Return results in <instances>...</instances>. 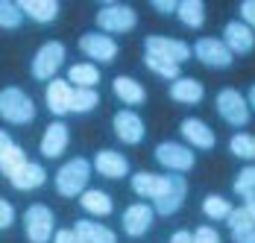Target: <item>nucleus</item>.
Wrapping results in <instances>:
<instances>
[{"mask_svg": "<svg viewBox=\"0 0 255 243\" xmlns=\"http://www.w3.org/2000/svg\"><path fill=\"white\" fill-rule=\"evenodd\" d=\"M247 106H250V109H255V85L250 88V94H247Z\"/></svg>", "mask_w": 255, "mask_h": 243, "instance_id": "45", "label": "nucleus"}, {"mask_svg": "<svg viewBox=\"0 0 255 243\" xmlns=\"http://www.w3.org/2000/svg\"><path fill=\"white\" fill-rule=\"evenodd\" d=\"M0 118L6 123L24 126V123L35 121V106L26 97V91H21L18 85H9L0 91Z\"/></svg>", "mask_w": 255, "mask_h": 243, "instance_id": "1", "label": "nucleus"}, {"mask_svg": "<svg viewBox=\"0 0 255 243\" xmlns=\"http://www.w3.org/2000/svg\"><path fill=\"white\" fill-rule=\"evenodd\" d=\"M24 21V12L18 9V3L0 0V29H18Z\"/></svg>", "mask_w": 255, "mask_h": 243, "instance_id": "33", "label": "nucleus"}, {"mask_svg": "<svg viewBox=\"0 0 255 243\" xmlns=\"http://www.w3.org/2000/svg\"><path fill=\"white\" fill-rule=\"evenodd\" d=\"M155 161L173 173H188L197 164L194 149H188L185 144H176V141H164V144L155 146Z\"/></svg>", "mask_w": 255, "mask_h": 243, "instance_id": "6", "label": "nucleus"}, {"mask_svg": "<svg viewBox=\"0 0 255 243\" xmlns=\"http://www.w3.org/2000/svg\"><path fill=\"white\" fill-rule=\"evenodd\" d=\"M167 182L170 176H158V173H135L132 176V191L138 196H150V199H158V196L167 191Z\"/></svg>", "mask_w": 255, "mask_h": 243, "instance_id": "18", "label": "nucleus"}, {"mask_svg": "<svg viewBox=\"0 0 255 243\" xmlns=\"http://www.w3.org/2000/svg\"><path fill=\"white\" fill-rule=\"evenodd\" d=\"M12 223H15V208L0 196V229H9Z\"/></svg>", "mask_w": 255, "mask_h": 243, "instance_id": "37", "label": "nucleus"}, {"mask_svg": "<svg viewBox=\"0 0 255 243\" xmlns=\"http://www.w3.org/2000/svg\"><path fill=\"white\" fill-rule=\"evenodd\" d=\"M88 176H91V164L85 158L65 161L59 167V173H56V191H59V196H82V191H88Z\"/></svg>", "mask_w": 255, "mask_h": 243, "instance_id": "2", "label": "nucleus"}, {"mask_svg": "<svg viewBox=\"0 0 255 243\" xmlns=\"http://www.w3.org/2000/svg\"><path fill=\"white\" fill-rule=\"evenodd\" d=\"M12 144H15V141H12V138H9V135L0 129V158H3V152H6V149H9Z\"/></svg>", "mask_w": 255, "mask_h": 243, "instance_id": "43", "label": "nucleus"}, {"mask_svg": "<svg viewBox=\"0 0 255 243\" xmlns=\"http://www.w3.org/2000/svg\"><path fill=\"white\" fill-rule=\"evenodd\" d=\"M97 103H100V94H97L94 88H74L71 112H77V115H88V112L97 109Z\"/></svg>", "mask_w": 255, "mask_h": 243, "instance_id": "28", "label": "nucleus"}, {"mask_svg": "<svg viewBox=\"0 0 255 243\" xmlns=\"http://www.w3.org/2000/svg\"><path fill=\"white\" fill-rule=\"evenodd\" d=\"M44 179H47V170H44L41 164H32V161L21 164L18 170L9 176V182H12L18 191H32V188H41V185H44Z\"/></svg>", "mask_w": 255, "mask_h": 243, "instance_id": "19", "label": "nucleus"}, {"mask_svg": "<svg viewBox=\"0 0 255 243\" xmlns=\"http://www.w3.org/2000/svg\"><path fill=\"white\" fill-rule=\"evenodd\" d=\"M176 15H179V21L185 26H191V29H200L205 24V6L200 0H182L176 6Z\"/></svg>", "mask_w": 255, "mask_h": 243, "instance_id": "27", "label": "nucleus"}, {"mask_svg": "<svg viewBox=\"0 0 255 243\" xmlns=\"http://www.w3.org/2000/svg\"><path fill=\"white\" fill-rule=\"evenodd\" d=\"M170 243H194V235H191V232H176V235L170 238Z\"/></svg>", "mask_w": 255, "mask_h": 243, "instance_id": "42", "label": "nucleus"}, {"mask_svg": "<svg viewBox=\"0 0 255 243\" xmlns=\"http://www.w3.org/2000/svg\"><path fill=\"white\" fill-rule=\"evenodd\" d=\"M144 65L155 73V76H161V79H179V68L182 65H173V62H167V59H158V56H150V53H144Z\"/></svg>", "mask_w": 255, "mask_h": 243, "instance_id": "30", "label": "nucleus"}, {"mask_svg": "<svg viewBox=\"0 0 255 243\" xmlns=\"http://www.w3.org/2000/svg\"><path fill=\"white\" fill-rule=\"evenodd\" d=\"M79 50H82L91 62H103V65H109V62L118 59V41L109 38L106 32H85V35L79 38Z\"/></svg>", "mask_w": 255, "mask_h": 243, "instance_id": "9", "label": "nucleus"}, {"mask_svg": "<svg viewBox=\"0 0 255 243\" xmlns=\"http://www.w3.org/2000/svg\"><path fill=\"white\" fill-rule=\"evenodd\" d=\"M112 126H115V135H118L124 144H141V141H144V135H147L144 121H141L135 112H129V109L118 112V115H115V121H112Z\"/></svg>", "mask_w": 255, "mask_h": 243, "instance_id": "12", "label": "nucleus"}, {"mask_svg": "<svg viewBox=\"0 0 255 243\" xmlns=\"http://www.w3.org/2000/svg\"><path fill=\"white\" fill-rule=\"evenodd\" d=\"M170 176V182H167V191L155 199V211L161 214V217H167V214H176L179 208H182V202H185V196H188V182H185V176L182 173H167Z\"/></svg>", "mask_w": 255, "mask_h": 243, "instance_id": "11", "label": "nucleus"}, {"mask_svg": "<svg viewBox=\"0 0 255 243\" xmlns=\"http://www.w3.org/2000/svg\"><path fill=\"white\" fill-rule=\"evenodd\" d=\"M79 202H82V208H85L88 214H94V217H109V214H112V196L97 191V188L82 191Z\"/></svg>", "mask_w": 255, "mask_h": 243, "instance_id": "25", "label": "nucleus"}, {"mask_svg": "<svg viewBox=\"0 0 255 243\" xmlns=\"http://www.w3.org/2000/svg\"><path fill=\"white\" fill-rule=\"evenodd\" d=\"M226 223H229L232 235H235V232H250V229H255V214L247 205H244V208H232Z\"/></svg>", "mask_w": 255, "mask_h": 243, "instance_id": "32", "label": "nucleus"}, {"mask_svg": "<svg viewBox=\"0 0 255 243\" xmlns=\"http://www.w3.org/2000/svg\"><path fill=\"white\" fill-rule=\"evenodd\" d=\"M24 232L29 243H50L53 241V211L47 205L35 202L24 211Z\"/></svg>", "mask_w": 255, "mask_h": 243, "instance_id": "3", "label": "nucleus"}, {"mask_svg": "<svg viewBox=\"0 0 255 243\" xmlns=\"http://www.w3.org/2000/svg\"><path fill=\"white\" fill-rule=\"evenodd\" d=\"M194 243H220V235L211 229V226H200L194 232Z\"/></svg>", "mask_w": 255, "mask_h": 243, "instance_id": "36", "label": "nucleus"}, {"mask_svg": "<svg viewBox=\"0 0 255 243\" xmlns=\"http://www.w3.org/2000/svg\"><path fill=\"white\" fill-rule=\"evenodd\" d=\"M144 50H147L150 56H158V59L173 62V65H182V62L191 59V47H188L185 41H179V38H164V35H150V38H144Z\"/></svg>", "mask_w": 255, "mask_h": 243, "instance_id": "8", "label": "nucleus"}, {"mask_svg": "<svg viewBox=\"0 0 255 243\" xmlns=\"http://www.w3.org/2000/svg\"><path fill=\"white\" fill-rule=\"evenodd\" d=\"M235 194L238 196H247L255 191V167H244V170L238 173V179H235Z\"/></svg>", "mask_w": 255, "mask_h": 243, "instance_id": "35", "label": "nucleus"}, {"mask_svg": "<svg viewBox=\"0 0 255 243\" xmlns=\"http://www.w3.org/2000/svg\"><path fill=\"white\" fill-rule=\"evenodd\" d=\"M223 44L229 47V53H250L255 47V32L244 21H229L223 29Z\"/></svg>", "mask_w": 255, "mask_h": 243, "instance_id": "14", "label": "nucleus"}, {"mask_svg": "<svg viewBox=\"0 0 255 243\" xmlns=\"http://www.w3.org/2000/svg\"><path fill=\"white\" fill-rule=\"evenodd\" d=\"M229 211H232V205H229V199H226V196L208 194V196L203 199V214H205V217H211V220H226V217H229Z\"/></svg>", "mask_w": 255, "mask_h": 243, "instance_id": "31", "label": "nucleus"}, {"mask_svg": "<svg viewBox=\"0 0 255 243\" xmlns=\"http://www.w3.org/2000/svg\"><path fill=\"white\" fill-rule=\"evenodd\" d=\"M179 129H182V138H185L191 146H197V149H211V146L217 144L214 129H211L208 123L197 121V118H185Z\"/></svg>", "mask_w": 255, "mask_h": 243, "instance_id": "15", "label": "nucleus"}, {"mask_svg": "<svg viewBox=\"0 0 255 243\" xmlns=\"http://www.w3.org/2000/svg\"><path fill=\"white\" fill-rule=\"evenodd\" d=\"M176 6L179 3H173V0H153V9H158V12H176Z\"/></svg>", "mask_w": 255, "mask_h": 243, "instance_id": "40", "label": "nucleus"}, {"mask_svg": "<svg viewBox=\"0 0 255 243\" xmlns=\"http://www.w3.org/2000/svg\"><path fill=\"white\" fill-rule=\"evenodd\" d=\"M138 24V12L127 3H103L97 12V26L103 32H129Z\"/></svg>", "mask_w": 255, "mask_h": 243, "instance_id": "4", "label": "nucleus"}, {"mask_svg": "<svg viewBox=\"0 0 255 243\" xmlns=\"http://www.w3.org/2000/svg\"><path fill=\"white\" fill-rule=\"evenodd\" d=\"M112 88H115V94L124 100V103H129V106H141V103L147 100L144 85H141L138 79H129V76H118Z\"/></svg>", "mask_w": 255, "mask_h": 243, "instance_id": "24", "label": "nucleus"}, {"mask_svg": "<svg viewBox=\"0 0 255 243\" xmlns=\"http://www.w3.org/2000/svg\"><path fill=\"white\" fill-rule=\"evenodd\" d=\"M65 146H68V126L62 121L50 123L47 132H44V138H41V152L47 158H59L65 152Z\"/></svg>", "mask_w": 255, "mask_h": 243, "instance_id": "21", "label": "nucleus"}, {"mask_svg": "<svg viewBox=\"0 0 255 243\" xmlns=\"http://www.w3.org/2000/svg\"><path fill=\"white\" fill-rule=\"evenodd\" d=\"M62 62H65V44L47 41V44L38 47L35 59H32V76L35 79H53L62 68Z\"/></svg>", "mask_w": 255, "mask_h": 243, "instance_id": "7", "label": "nucleus"}, {"mask_svg": "<svg viewBox=\"0 0 255 243\" xmlns=\"http://www.w3.org/2000/svg\"><path fill=\"white\" fill-rule=\"evenodd\" d=\"M232 241L235 243H255V229H250V232H235Z\"/></svg>", "mask_w": 255, "mask_h": 243, "instance_id": "41", "label": "nucleus"}, {"mask_svg": "<svg viewBox=\"0 0 255 243\" xmlns=\"http://www.w3.org/2000/svg\"><path fill=\"white\" fill-rule=\"evenodd\" d=\"M74 232H77L85 243H118V235H115L109 226H100V223H94V220H77Z\"/></svg>", "mask_w": 255, "mask_h": 243, "instance_id": "22", "label": "nucleus"}, {"mask_svg": "<svg viewBox=\"0 0 255 243\" xmlns=\"http://www.w3.org/2000/svg\"><path fill=\"white\" fill-rule=\"evenodd\" d=\"M18 9L26 18H32L35 24H50L59 18V3L56 0H21Z\"/></svg>", "mask_w": 255, "mask_h": 243, "instance_id": "20", "label": "nucleus"}, {"mask_svg": "<svg viewBox=\"0 0 255 243\" xmlns=\"http://www.w3.org/2000/svg\"><path fill=\"white\" fill-rule=\"evenodd\" d=\"M21 164H26L24 149H21L18 144H12L9 149H6V152H3V158H0V170H3V176H6V179H9L12 173L21 167Z\"/></svg>", "mask_w": 255, "mask_h": 243, "instance_id": "34", "label": "nucleus"}, {"mask_svg": "<svg viewBox=\"0 0 255 243\" xmlns=\"http://www.w3.org/2000/svg\"><path fill=\"white\" fill-rule=\"evenodd\" d=\"M191 53L203 62L205 68H229L232 65V56L229 47L220 41V38H200L194 47H191Z\"/></svg>", "mask_w": 255, "mask_h": 243, "instance_id": "10", "label": "nucleus"}, {"mask_svg": "<svg viewBox=\"0 0 255 243\" xmlns=\"http://www.w3.org/2000/svg\"><path fill=\"white\" fill-rule=\"evenodd\" d=\"M68 82H74L77 88H94L100 82V68L94 62H79V65H71L68 71Z\"/></svg>", "mask_w": 255, "mask_h": 243, "instance_id": "26", "label": "nucleus"}, {"mask_svg": "<svg viewBox=\"0 0 255 243\" xmlns=\"http://www.w3.org/2000/svg\"><path fill=\"white\" fill-rule=\"evenodd\" d=\"M229 149L238 155V158H244V161H255V135H250V132L232 135Z\"/></svg>", "mask_w": 255, "mask_h": 243, "instance_id": "29", "label": "nucleus"}, {"mask_svg": "<svg viewBox=\"0 0 255 243\" xmlns=\"http://www.w3.org/2000/svg\"><path fill=\"white\" fill-rule=\"evenodd\" d=\"M244 205H247V208H250V211L255 214V191H253V194H247V196H244Z\"/></svg>", "mask_w": 255, "mask_h": 243, "instance_id": "44", "label": "nucleus"}, {"mask_svg": "<svg viewBox=\"0 0 255 243\" xmlns=\"http://www.w3.org/2000/svg\"><path fill=\"white\" fill-rule=\"evenodd\" d=\"M94 170L100 176H106V179H124L129 173V161L115 149H100L94 155Z\"/></svg>", "mask_w": 255, "mask_h": 243, "instance_id": "17", "label": "nucleus"}, {"mask_svg": "<svg viewBox=\"0 0 255 243\" xmlns=\"http://www.w3.org/2000/svg\"><path fill=\"white\" fill-rule=\"evenodd\" d=\"M241 18H244V24L255 29V0H244L241 3Z\"/></svg>", "mask_w": 255, "mask_h": 243, "instance_id": "38", "label": "nucleus"}, {"mask_svg": "<svg viewBox=\"0 0 255 243\" xmlns=\"http://www.w3.org/2000/svg\"><path fill=\"white\" fill-rule=\"evenodd\" d=\"M203 85L197 82V79H182L179 76L176 82L170 85V97L176 100V103H185V106H197L200 100H203Z\"/></svg>", "mask_w": 255, "mask_h": 243, "instance_id": "23", "label": "nucleus"}, {"mask_svg": "<svg viewBox=\"0 0 255 243\" xmlns=\"http://www.w3.org/2000/svg\"><path fill=\"white\" fill-rule=\"evenodd\" d=\"M153 226V208L147 202H135L124 211V232L129 238H144Z\"/></svg>", "mask_w": 255, "mask_h": 243, "instance_id": "13", "label": "nucleus"}, {"mask_svg": "<svg viewBox=\"0 0 255 243\" xmlns=\"http://www.w3.org/2000/svg\"><path fill=\"white\" fill-rule=\"evenodd\" d=\"M53 243H85V241L79 238L74 229H59V232L53 235Z\"/></svg>", "mask_w": 255, "mask_h": 243, "instance_id": "39", "label": "nucleus"}, {"mask_svg": "<svg viewBox=\"0 0 255 243\" xmlns=\"http://www.w3.org/2000/svg\"><path fill=\"white\" fill-rule=\"evenodd\" d=\"M71 97H74V88H71L68 79H50L44 100H47V109H50L56 118H62V115L71 112Z\"/></svg>", "mask_w": 255, "mask_h": 243, "instance_id": "16", "label": "nucleus"}, {"mask_svg": "<svg viewBox=\"0 0 255 243\" xmlns=\"http://www.w3.org/2000/svg\"><path fill=\"white\" fill-rule=\"evenodd\" d=\"M217 115L229 126H247L250 123V106H247V97L235 88H223L217 94Z\"/></svg>", "mask_w": 255, "mask_h": 243, "instance_id": "5", "label": "nucleus"}]
</instances>
